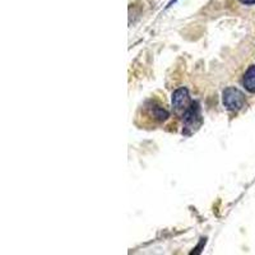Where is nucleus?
I'll return each instance as SVG.
<instances>
[{
  "mask_svg": "<svg viewBox=\"0 0 255 255\" xmlns=\"http://www.w3.org/2000/svg\"><path fill=\"white\" fill-rule=\"evenodd\" d=\"M200 124H202V116H200L199 105L197 102H193L184 114V130H185V134H191L195 129L200 127Z\"/></svg>",
  "mask_w": 255,
  "mask_h": 255,
  "instance_id": "obj_2",
  "label": "nucleus"
},
{
  "mask_svg": "<svg viewBox=\"0 0 255 255\" xmlns=\"http://www.w3.org/2000/svg\"><path fill=\"white\" fill-rule=\"evenodd\" d=\"M244 86L249 92L255 93V65H252L244 76Z\"/></svg>",
  "mask_w": 255,
  "mask_h": 255,
  "instance_id": "obj_4",
  "label": "nucleus"
},
{
  "mask_svg": "<svg viewBox=\"0 0 255 255\" xmlns=\"http://www.w3.org/2000/svg\"><path fill=\"white\" fill-rule=\"evenodd\" d=\"M191 105L186 88H179L172 93V106L176 111H186Z\"/></svg>",
  "mask_w": 255,
  "mask_h": 255,
  "instance_id": "obj_3",
  "label": "nucleus"
},
{
  "mask_svg": "<svg viewBox=\"0 0 255 255\" xmlns=\"http://www.w3.org/2000/svg\"><path fill=\"white\" fill-rule=\"evenodd\" d=\"M222 102L229 110L238 111L245 105V96L238 88L229 87L223 91Z\"/></svg>",
  "mask_w": 255,
  "mask_h": 255,
  "instance_id": "obj_1",
  "label": "nucleus"
},
{
  "mask_svg": "<svg viewBox=\"0 0 255 255\" xmlns=\"http://www.w3.org/2000/svg\"><path fill=\"white\" fill-rule=\"evenodd\" d=\"M240 1L245 5H254L255 4V0H240Z\"/></svg>",
  "mask_w": 255,
  "mask_h": 255,
  "instance_id": "obj_6",
  "label": "nucleus"
},
{
  "mask_svg": "<svg viewBox=\"0 0 255 255\" xmlns=\"http://www.w3.org/2000/svg\"><path fill=\"white\" fill-rule=\"evenodd\" d=\"M151 113L152 115H153L154 119L158 120V122H165V120L168 118L167 111H166L163 108H161V106H157V105H153V106H152Z\"/></svg>",
  "mask_w": 255,
  "mask_h": 255,
  "instance_id": "obj_5",
  "label": "nucleus"
}]
</instances>
